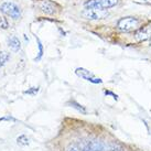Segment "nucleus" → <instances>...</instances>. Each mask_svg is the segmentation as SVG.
<instances>
[{
    "label": "nucleus",
    "instance_id": "obj_1",
    "mask_svg": "<svg viewBox=\"0 0 151 151\" xmlns=\"http://www.w3.org/2000/svg\"><path fill=\"white\" fill-rule=\"evenodd\" d=\"M66 151H105V145L97 140L76 141L70 145Z\"/></svg>",
    "mask_w": 151,
    "mask_h": 151
},
{
    "label": "nucleus",
    "instance_id": "obj_2",
    "mask_svg": "<svg viewBox=\"0 0 151 151\" xmlns=\"http://www.w3.org/2000/svg\"><path fill=\"white\" fill-rule=\"evenodd\" d=\"M139 25H140V21L138 19L132 17H127L122 18L118 21V29L124 31V32H130V31H134V30L139 29Z\"/></svg>",
    "mask_w": 151,
    "mask_h": 151
},
{
    "label": "nucleus",
    "instance_id": "obj_3",
    "mask_svg": "<svg viewBox=\"0 0 151 151\" xmlns=\"http://www.w3.org/2000/svg\"><path fill=\"white\" fill-rule=\"evenodd\" d=\"M83 17L88 19V20H101L105 19L108 16V11L106 9L99 8H86L82 12Z\"/></svg>",
    "mask_w": 151,
    "mask_h": 151
},
{
    "label": "nucleus",
    "instance_id": "obj_4",
    "mask_svg": "<svg viewBox=\"0 0 151 151\" xmlns=\"http://www.w3.org/2000/svg\"><path fill=\"white\" fill-rule=\"evenodd\" d=\"M0 10L4 13V14H7L8 17L12 18L14 20H17L19 18L21 17V10L20 8L18 7L16 4H13V2H4V4L0 6Z\"/></svg>",
    "mask_w": 151,
    "mask_h": 151
},
{
    "label": "nucleus",
    "instance_id": "obj_5",
    "mask_svg": "<svg viewBox=\"0 0 151 151\" xmlns=\"http://www.w3.org/2000/svg\"><path fill=\"white\" fill-rule=\"evenodd\" d=\"M118 0H87L85 2L86 8H99V9H107L110 7L116 6Z\"/></svg>",
    "mask_w": 151,
    "mask_h": 151
},
{
    "label": "nucleus",
    "instance_id": "obj_6",
    "mask_svg": "<svg viewBox=\"0 0 151 151\" xmlns=\"http://www.w3.org/2000/svg\"><path fill=\"white\" fill-rule=\"evenodd\" d=\"M75 73L80 76V77L88 81V82H91V83H94V84H101V82H103L101 78L95 77L93 73H91L88 70H85V68H83V67H78V68H76Z\"/></svg>",
    "mask_w": 151,
    "mask_h": 151
},
{
    "label": "nucleus",
    "instance_id": "obj_7",
    "mask_svg": "<svg viewBox=\"0 0 151 151\" xmlns=\"http://www.w3.org/2000/svg\"><path fill=\"white\" fill-rule=\"evenodd\" d=\"M136 39L137 40H147L151 39V24L149 25H146V27H143L141 29H139L137 31V33H136Z\"/></svg>",
    "mask_w": 151,
    "mask_h": 151
},
{
    "label": "nucleus",
    "instance_id": "obj_8",
    "mask_svg": "<svg viewBox=\"0 0 151 151\" xmlns=\"http://www.w3.org/2000/svg\"><path fill=\"white\" fill-rule=\"evenodd\" d=\"M40 9L43 12L47 13V14H52L55 11V4L53 2H51L49 0H44L40 4Z\"/></svg>",
    "mask_w": 151,
    "mask_h": 151
},
{
    "label": "nucleus",
    "instance_id": "obj_9",
    "mask_svg": "<svg viewBox=\"0 0 151 151\" xmlns=\"http://www.w3.org/2000/svg\"><path fill=\"white\" fill-rule=\"evenodd\" d=\"M8 46L14 52H18L21 49V42L17 37H10L8 39Z\"/></svg>",
    "mask_w": 151,
    "mask_h": 151
},
{
    "label": "nucleus",
    "instance_id": "obj_10",
    "mask_svg": "<svg viewBox=\"0 0 151 151\" xmlns=\"http://www.w3.org/2000/svg\"><path fill=\"white\" fill-rule=\"evenodd\" d=\"M9 59H10V54H9L8 52H4V51L0 52V68L8 62Z\"/></svg>",
    "mask_w": 151,
    "mask_h": 151
},
{
    "label": "nucleus",
    "instance_id": "obj_11",
    "mask_svg": "<svg viewBox=\"0 0 151 151\" xmlns=\"http://www.w3.org/2000/svg\"><path fill=\"white\" fill-rule=\"evenodd\" d=\"M17 142H18V145H20V146H28V145H29V139L27 138L25 134H21L20 137L17 138Z\"/></svg>",
    "mask_w": 151,
    "mask_h": 151
},
{
    "label": "nucleus",
    "instance_id": "obj_12",
    "mask_svg": "<svg viewBox=\"0 0 151 151\" xmlns=\"http://www.w3.org/2000/svg\"><path fill=\"white\" fill-rule=\"evenodd\" d=\"M70 104L72 105V107H74V108H76L77 110H78V111H81L82 114H86V109H85L82 105H80V104H77L76 101H71Z\"/></svg>",
    "mask_w": 151,
    "mask_h": 151
},
{
    "label": "nucleus",
    "instance_id": "obj_13",
    "mask_svg": "<svg viewBox=\"0 0 151 151\" xmlns=\"http://www.w3.org/2000/svg\"><path fill=\"white\" fill-rule=\"evenodd\" d=\"M0 28L2 29H7L8 28V22L4 18H0Z\"/></svg>",
    "mask_w": 151,
    "mask_h": 151
},
{
    "label": "nucleus",
    "instance_id": "obj_14",
    "mask_svg": "<svg viewBox=\"0 0 151 151\" xmlns=\"http://www.w3.org/2000/svg\"><path fill=\"white\" fill-rule=\"evenodd\" d=\"M39 88L38 87H32L31 89H28V91H25V94H29V95H33L35 93H38Z\"/></svg>",
    "mask_w": 151,
    "mask_h": 151
},
{
    "label": "nucleus",
    "instance_id": "obj_15",
    "mask_svg": "<svg viewBox=\"0 0 151 151\" xmlns=\"http://www.w3.org/2000/svg\"><path fill=\"white\" fill-rule=\"evenodd\" d=\"M4 120H8V122H16V118L11 117V116H7V117L0 118V122H4Z\"/></svg>",
    "mask_w": 151,
    "mask_h": 151
},
{
    "label": "nucleus",
    "instance_id": "obj_16",
    "mask_svg": "<svg viewBox=\"0 0 151 151\" xmlns=\"http://www.w3.org/2000/svg\"><path fill=\"white\" fill-rule=\"evenodd\" d=\"M43 54V49H42V44H41V42L39 41V56L35 60H40L41 59V56H42Z\"/></svg>",
    "mask_w": 151,
    "mask_h": 151
},
{
    "label": "nucleus",
    "instance_id": "obj_17",
    "mask_svg": "<svg viewBox=\"0 0 151 151\" xmlns=\"http://www.w3.org/2000/svg\"><path fill=\"white\" fill-rule=\"evenodd\" d=\"M105 94H106V95H111L115 99H117V98H118L117 95H115V94H114V93H111V92H105Z\"/></svg>",
    "mask_w": 151,
    "mask_h": 151
},
{
    "label": "nucleus",
    "instance_id": "obj_18",
    "mask_svg": "<svg viewBox=\"0 0 151 151\" xmlns=\"http://www.w3.org/2000/svg\"><path fill=\"white\" fill-rule=\"evenodd\" d=\"M145 1H146L147 4H151V0H145Z\"/></svg>",
    "mask_w": 151,
    "mask_h": 151
},
{
    "label": "nucleus",
    "instance_id": "obj_19",
    "mask_svg": "<svg viewBox=\"0 0 151 151\" xmlns=\"http://www.w3.org/2000/svg\"><path fill=\"white\" fill-rule=\"evenodd\" d=\"M149 43H150V45H151V39H150V40H149Z\"/></svg>",
    "mask_w": 151,
    "mask_h": 151
}]
</instances>
